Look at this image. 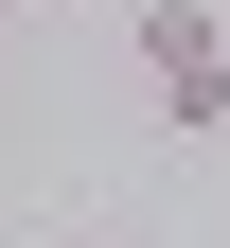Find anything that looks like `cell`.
<instances>
[{
	"label": "cell",
	"mask_w": 230,
	"mask_h": 248,
	"mask_svg": "<svg viewBox=\"0 0 230 248\" xmlns=\"http://www.w3.org/2000/svg\"><path fill=\"white\" fill-rule=\"evenodd\" d=\"M142 89L177 142H213L230 124V36H213V0H142Z\"/></svg>",
	"instance_id": "1"
},
{
	"label": "cell",
	"mask_w": 230,
	"mask_h": 248,
	"mask_svg": "<svg viewBox=\"0 0 230 248\" xmlns=\"http://www.w3.org/2000/svg\"><path fill=\"white\" fill-rule=\"evenodd\" d=\"M0 89H18V0H0Z\"/></svg>",
	"instance_id": "2"
},
{
	"label": "cell",
	"mask_w": 230,
	"mask_h": 248,
	"mask_svg": "<svg viewBox=\"0 0 230 248\" xmlns=\"http://www.w3.org/2000/svg\"><path fill=\"white\" fill-rule=\"evenodd\" d=\"M18 18H71V0H18Z\"/></svg>",
	"instance_id": "3"
}]
</instances>
